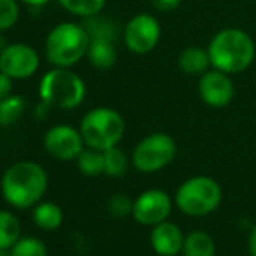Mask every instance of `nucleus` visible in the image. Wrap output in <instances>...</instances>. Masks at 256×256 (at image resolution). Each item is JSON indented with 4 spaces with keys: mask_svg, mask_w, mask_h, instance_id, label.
I'll use <instances>...</instances> for the list:
<instances>
[{
    "mask_svg": "<svg viewBox=\"0 0 256 256\" xmlns=\"http://www.w3.org/2000/svg\"><path fill=\"white\" fill-rule=\"evenodd\" d=\"M49 186L48 171L38 162L20 160L4 171L0 178V192L10 208L34 209L44 199Z\"/></svg>",
    "mask_w": 256,
    "mask_h": 256,
    "instance_id": "f257e3e1",
    "label": "nucleus"
},
{
    "mask_svg": "<svg viewBox=\"0 0 256 256\" xmlns=\"http://www.w3.org/2000/svg\"><path fill=\"white\" fill-rule=\"evenodd\" d=\"M211 64L216 70L228 75L246 72L254 63L256 46L246 30L240 28H223L216 32L208 44Z\"/></svg>",
    "mask_w": 256,
    "mask_h": 256,
    "instance_id": "f03ea898",
    "label": "nucleus"
},
{
    "mask_svg": "<svg viewBox=\"0 0 256 256\" xmlns=\"http://www.w3.org/2000/svg\"><path fill=\"white\" fill-rule=\"evenodd\" d=\"M89 37L86 26L77 23H60L49 32L46 38V58L54 66L70 68L88 54Z\"/></svg>",
    "mask_w": 256,
    "mask_h": 256,
    "instance_id": "7ed1b4c3",
    "label": "nucleus"
},
{
    "mask_svg": "<svg viewBox=\"0 0 256 256\" xmlns=\"http://www.w3.org/2000/svg\"><path fill=\"white\" fill-rule=\"evenodd\" d=\"M223 199L222 186L211 176L199 174L185 180L174 194V204L183 214L200 218L220 208Z\"/></svg>",
    "mask_w": 256,
    "mask_h": 256,
    "instance_id": "20e7f679",
    "label": "nucleus"
},
{
    "mask_svg": "<svg viewBox=\"0 0 256 256\" xmlns=\"http://www.w3.org/2000/svg\"><path fill=\"white\" fill-rule=\"evenodd\" d=\"M126 132V120L117 110L98 106L89 110L80 120V134L86 146L104 150L117 146Z\"/></svg>",
    "mask_w": 256,
    "mask_h": 256,
    "instance_id": "39448f33",
    "label": "nucleus"
},
{
    "mask_svg": "<svg viewBox=\"0 0 256 256\" xmlns=\"http://www.w3.org/2000/svg\"><path fill=\"white\" fill-rule=\"evenodd\" d=\"M38 96L49 106L74 110L84 102L86 84L75 72L56 66L40 78Z\"/></svg>",
    "mask_w": 256,
    "mask_h": 256,
    "instance_id": "423d86ee",
    "label": "nucleus"
},
{
    "mask_svg": "<svg viewBox=\"0 0 256 256\" xmlns=\"http://www.w3.org/2000/svg\"><path fill=\"white\" fill-rule=\"evenodd\" d=\"M178 146L168 132H152L140 140L131 154V164L140 172H158L168 168L176 157Z\"/></svg>",
    "mask_w": 256,
    "mask_h": 256,
    "instance_id": "0eeeda50",
    "label": "nucleus"
},
{
    "mask_svg": "<svg viewBox=\"0 0 256 256\" xmlns=\"http://www.w3.org/2000/svg\"><path fill=\"white\" fill-rule=\"evenodd\" d=\"M162 28L155 16L148 12H140L126 23L122 38L126 48L134 54L152 52L160 42Z\"/></svg>",
    "mask_w": 256,
    "mask_h": 256,
    "instance_id": "6e6552de",
    "label": "nucleus"
},
{
    "mask_svg": "<svg viewBox=\"0 0 256 256\" xmlns=\"http://www.w3.org/2000/svg\"><path fill=\"white\" fill-rule=\"evenodd\" d=\"M174 199L160 188H148L134 199L132 206V218L143 226H154L169 220L172 211Z\"/></svg>",
    "mask_w": 256,
    "mask_h": 256,
    "instance_id": "1a4fd4ad",
    "label": "nucleus"
},
{
    "mask_svg": "<svg viewBox=\"0 0 256 256\" xmlns=\"http://www.w3.org/2000/svg\"><path fill=\"white\" fill-rule=\"evenodd\" d=\"M86 143L80 134V129H75L70 124L52 126L44 136V148L52 158L61 162H70L80 155Z\"/></svg>",
    "mask_w": 256,
    "mask_h": 256,
    "instance_id": "9d476101",
    "label": "nucleus"
},
{
    "mask_svg": "<svg viewBox=\"0 0 256 256\" xmlns=\"http://www.w3.org/2000/svg\"><path fill=\"white\" fill-rule=\"evenodd\" d=\"M40 66V58L32 46L23 42L7 44L0 51V72L7 74L10 78H28L35 75Z\"/></svg>",
    "mask_w": 256,
    "mask_h": 256,
    "instance_id": "9b49d317",
    "label": "nucleus"
},
{
    "mask_svg": "<svg viewBox=\"0 0 256 256\" xmlns=\"http://www.w3.org/2000/svg\"><path fill=\"white\" fill-rule=\"evenodd\" d=\"M200 100L204 104L211 108H225L232 103L236 96V88H234L232 75L225 74L216 68H209L206 74L199 77V86H197Z\"/></svg>",
    "mask_w": 256,
    "mask_h": 256,
    "instance_id": "f8f14e48",
    "label": "nucleus"
},
{
    "mask_svg": "<svg viewBox=\"0 0 256 256\" xmlns=\"http://www.w3.org/2000/svg\"><path fill=\"white\" fill-rule=\"evenodd\" d=\"M185 234L176 223L166 222L157 223L150 230V246L158 256H178L183 250Z\"/></svg>",
    "mask_w": 256,
    "mask_h": 256,
    "instance_id": "ddd939ff",
    "label": "nucleus"
},
{
    "mask_svg": "<svg viewBox=\"0 0 256 256\" xmlns=\"http://www.w3.org/2000/svg\"><path fill=\"white\" fill-rule=\"evenodd\" d=\"M178 68L185 75L190 77H200L202 74L212 68L211 58H209L208 48H199V46H190L183 49L178 54Z\"/></svg>",
    "mask_w": 256,
    "mask_h": 256,
    "instance_id": "4468645a",
    "label": "nucleus"
},
{
    "mask_svg": "<svg viewBox=\"0 0 256 256\" xmlns=\"http://www.w3.org/2000/svg\"><path fill=\"white\" fill-rule=\"evenodd\" d=\"M88 60L92 66L98 70H108L117 61V48H115V38L108 37H91L88 48Z\"/></svg>",
    "mask_w": 256,
    "mask_h": 256,
    "instance_id": "2eb2a0df",
    "label": "nucleus"
},
{
    "mask_svg": "<svg viewBox=\"0 0 256 256\" xmlns=\"http://www.w3.org/2000/svg\"><path fill=\"white\" fill-rule=\"evenodd\" d=\"M63 209L52 200H40L32 211V222L44 232H54L63 225Z\"/></svg>",
    "mask_w": 256,
    "mask_h": 256,
    "instance_id": "dca6fc26",
    "label": "nucleus"
},
{
    "mask_svg": "<svg viewBox=\"0 0 256 256\" xmlns=\"http://www.w3.org/2000/svg\"><path fill=\"white\" fill-rule=\"evenodd\" d=\"M216 242L206 230H192L185 236L182 256H214Z\"/></svg>",
    "mask_w": 256,
    "mask_h": 256,
    "instance_id": "f3484780",
    "label": "nucleus"
},
{
    "mask_svg": "<svg viewBox=\"0 0 256 256\" xmlns=\"http://www.w3.org/2000/svg\"><path fill=\"white\" fill-rule=\"evenodd\" d=\"M21 237V223L14 212L0 209V250L9 251Z\"/></svg>",
    "mask_w": 256,
    "mask_h": 256,
    "instance_id": "a211bd4d",
    "label": "nucleus"
},
{
    "mask_svg": "<svg viewBox=\"0 0 256 256\" xmlns=\"http://www.w3.org/2000/svg\"><path fill=\"white\" fill-rule=\"evenodd\" d=\"M77 168L86 176H100L104 174V155L102 150L96 148H84L77 158Z\"/></svg>",
    "mask_w": 256,
    "mask_h": 256,
    "instance_id": "6ab92c4d",
    "label": "nucleus"
},
{
    "mask_svg": "<svg viewBox=\"0 0 256 256\" xmlns=\"http://www.w3.org/2000/svg\"><path fill=\"white\" fill-rule=\"evenodd\" d=\"M26 108V102L20 94H9L0 100V126H12L21 118Z\"/></svg>",
    "mask_w": 256,
    "mask_h": 256,
    "instance_id": "aec40b11",
    "label": "nucleus"
},
{
    "mask_svg": "<svg viewBox=\"0 0 256 256\" xmlns=\"http://www.w3.org/2000/svg\"><path fill=\"white\" fill-rule=\"evenodd\" d=\"M104 174L108 178H120L126 174L129 168V158L122 148L117 146H112V148L104 150Z\"/></svg>",
    "mask_w": 256,
    "mask_h": 256,
    "instance_id": "412c9836",
    "label": "nucleus"
},
{
    "mask_svg": "<svg viewBox=\"0 0 256 256\" xmlns=\"http://www.w3.org/2000/svg\"><path fill=\"white\" fill-rule=\"evenodd\" d=\"M9 253L10 256H49L44 240L34 236L20 237L18 242L9 250Z\"/></svg>",
    "mask_w": 256,
    "mask_h": 256,
    "instance_id": "4be33fe9",
    "label": "nucleus"
},
{
    "mask_svg": "<svg viewBox=\"0 0 256 256\" xmlns=\"http://www.w3.org/2000/svg\"><path fill=\"white\" fill-rule=\"evenodd\" d=\"M58 2L63 9H66L75 16L91 18L102 12L106 0H58Z\"/></svg>",
    "mask_w": 256,
    "mask_h": 256,
    "instance_id": "5701e85b",
    "label": "nucleus"
},
{
    "mask_svg": "<svg viewBox=\"0 0 256 256\" xmlns=\"http://www.w3.org/2000/svg\"><path fill=\"white\" fill-rule=\"evenodd\" d=\"M132 206H134V200L129 196H126V194H115V196L110 197L106 208L108 212L114 218H126V216L132 214Z\"/></svg>",
    "mask_w": 256,
    "mask_h": 256,
    "instance_id": "b1692460",
    "label": "nucleus"
},
{
    "mask_svg": "<svg viewBox=\"0 0 256 256\" xmlns=\"http://www.w3.org/2000/svg\"><path fill=\"white\" fill-rule=\"evenodd\" d=\"M20 18V6L16 0H0V32L9 30Z\"/></svg>",
    "mask_w": 256,
    "mask_h": 256,
    "instance_id": "393cba45",
    "label": "nucleus"
},
{
    "mask_svg": "<svg viewBox=\"0 0 256 256\" xmlns=\"http://www.w3.org/2000/svg\"><path fill=\"white\" fill-rule=\"evenodd\" d=\"M152 6L160 12H171V10L178 9L183 4V0H150Z\"/></svg>",
    "mask_w": 256,
    "mask_h": 256,
    "instance_id": "a878e982",
    "label": "nucleus"
},
{
    "mask_svg": "<svg viewBox=\"0 0 256 256\" xmlns=\"http://www.w3.org/2000/svg\"><path fill=\"white\" fill-rule=\"evenodd\" d=\"M12 80L7 74L0 72V100L7 98L9 94H12Z\"/></svg>",
    "mask_w": 256,
    "mask_h": 256,
    "instance_id": "bb28decb",
    "label": "nucleus"
},
{
    "mask_svg": "<svg viewBox=\"0 0 256 256\" xmlns=\"http://www.w3.org/2000/svg\"><path fill=\"white\" fill-rule=\"evenodd\" d=\"M248 251L250 256H256V225L250 230V237H248Z\"/></svg>",
    "mask_w": 256,
    "mask_h": 256,
    "instance_id": "cd10ccee",
    "label": "nucleus"
},
{
    "mask_svg": "<svg viewBox=\"0 0 256 256\" xmlns=\"http://www.w3.org/2000/svg\"><path fill=\"white\" fill-rule=\"evenodd\" d=\"M20 2H24L28 6H34V7H40V6H46L49 0H20Z\"/></svg>",
    "mask_w": 256,
    "mask_h": 256,
    "instance_id": "c85d7f7f",
    "label": "nucleus"
},
{
    "mask_svg": "<svg viewBox=\"0 0 256 256\" xmlns=\"http://www.w3.org/2000/svg\"><path fill=\"white\" fill-rule=\"evenodd\" d=\"M4 48H6V40H4V38L0 37V51H2Z\"/></svg>",
    "mask_w": 256,
    "mask_h": 256,
    "instance_id": "c756f323",
    "label": "nucleus"
},
{
    "mask_svg": "<svg viewBox=\"0 0 256 256\" xmlns=\"http://www.w3.org/2000/svg\"><path fill=\"white\" fill-rule=\"evenodd\" d=\"M0 256H10L9 251H4V250H0Z\"/></svg>",
    "mask_w": 256,
    "mask_h": 256,
    "instance_id": "7c9ffc66",
    "label": "nucleus"
}]
</instances>
